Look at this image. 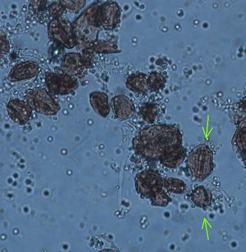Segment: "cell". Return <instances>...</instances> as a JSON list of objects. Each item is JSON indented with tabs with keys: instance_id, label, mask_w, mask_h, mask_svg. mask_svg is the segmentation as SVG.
<instances>
[{
	"instance_id": "6da1fadb",
	"label": "cell",
	"mask_w": 246,
	"mask_h": 252,
	"mask_svg": "<svg viewBox=\"0 0 246 252\" xmlns=\"http://www.w3.org/2000/svg\"><path fill=\"white\" fill-rule=\"evenodd\" d=\"M182 145V135L177 126L154 124L142 129L133 140L136 155L149 160H159L169 150Z\"/></svg>"
},
{
	"instance_id": "7a4b0ae2",
	"label": "cell",
	"mask_w": 246,
	"mask_h": 252,
	"mask_svg": "<svg viewBox=\"0 0 246 252\" xmlns=\"http://www.w3.org/2000/svg\"><path fill=\"white\" fill-rule=\"evenodd\" d=\"M136 191L150 199L153 206L166 207L172 201L164 190V179L158 170L142 171L135 178Z\"/></svg>"
},
{
	"instance_id": "3957f363",
	"label": "cell",
	"mask_w": 246,
	"mask_h": 252,
	"mask_svg": "<svg viewBox=\"0 0 246 252\" xmlns=\"http://www.w3.org/2000/svg\"><path fill=\"white\" fill-rule=\"evenodd\" d=\"M99 3L90 5L72 23L77 47L81 50L90 48L98 40L100 26L97 20Z\"/></svg>"
},
{
	"instance_id": "277c9868",
	"label": "cell",
	"mask_w": 246,
	"mask_h": 252,
	"mask_svg": "<svg viewBox=\"0 0 246 252\" xmlns=\"http://www.w3.org/2000/svg\"><path fill=\"white\" fill-rule=\"evenodd\" d=\"M214 154L208 146L200 145L190 153L188 167L192 176L198 181H204L214 169Z\"/></svg>"
},
{
	"instance_id": "5b68a950",
	"label": "cell",
	"mask_w": 246,
	"mask_h": 252,
	"mask_svg": "<svg viewBox=\"0 0 246 252\" xmlns=\"http://www.w3.org/2000/svg\"><path fill=\"white\" fill-rule=\"evenodd\" d=\"M48 33L49 38L61 48L72 49L77 46L73 24L65 17L51 20L48 25Z\"/></svg>"
},
{
	"instance_id": "8992f818",
	"label": "cell",
	"mask_w": 246,
	"mask_h": 252,
	"mask_svg": "<svg viewBox=\"0 0 246 252\" xmlns=\"http://www.w3.org/2000/svg\"><path fill=\"white\" fill-rule=\"evenodd\" d=\"M28 101L36 113L45 116H55L60 111L59 103L47 90L37 87L27 94Z\"/></svg>"
},
{
	"instance_id": "52a82bcc",
	"label": "cell",
	"mask_w": 246,
	"mask_h": 252,
	"mask_svg": "<svg viewBox=\"0 0 246 252\" xmlns=\"http://www.w3.org/2000/svg\"><path fill=\"white\" fill-rule=\"evenodd\" d=\"M45 83L48 91L57 95H66L75 92L79 87L75 77L63 73L48 72L45 75Z\"/></svg>"
},
{
	"instance_id": "ba28073f",
	"label": "cell",
	"mask_w": 246,
	"mask_h": 252,
	"mask_svg": "<svg viewBox=\"0 0 246 252\" xmlns=\"http://www.w3.org/2000/svg\"><path fill=\"white\" fill-rule=\"evenodd\" d=\"M120 12L116 3L108 1L99 3L97 18L100 28L106 30H113L120 22Z\"/></svg>"
},
{
	"instance_id": "9c48e42d",
	"label": "cell",
	"mask_w": 246,
	"mask_h": 252,
	"mask_svg": "<svg viewBox=\"0 0 246 252\" xmlns=\"http://www.w3.org/2000/svg\"><path fill=\"white\" fill-rule=\"evenodd\" d=\"M6 110L9 118L20 126H23L30 121L33 111L28 101L17 98L8 102Z\"/></svg>"
},
{
	"instance_id": "30bf717a",
	"label": "cell",
	"mask_w": 246,
	"mask_h": 252,
	"mask_svg": "<svg viewBox=\"0 0 246 252\" xmlns=\"http://www.w3.org/2000/svg\"><path fill=\"white\" fill-rule=\"evenodd\" d=\"M61 68L63 73L81 78L87 69L83 56L76 52H69L63 56Z\"/></svg>"
},
{
	"instance_id": "8fae6325",
	"label": "cell",
	"mask_w": 246,
	"mask_h": 252,
	"mask_svg": "<svg viewBox=\"0 0 246 252\" xmlns=\"http://www.w3.org/2000/svg\"><path fill=\"white\" fill-rule=\"evenodd\" d=\"M40 71L37 63L32 61L24 62L12 68L8 79L13 83L28 80L37 76Z\"/></svg>"
},
{
	"instance_id": "7c38bea8",
	"label": "cell",
	"mask_w": 246,
	"mask_h": 252,
	"mask_svg": "<svg viewBox=\"0 0 246 252\" xmlns=\"http://www.w3.org/2000/svg\"><path fill=\"white\" fill-rule=\"evenodd\" d=\"M111 107L115 119L123 121L132 118L135 106L131 99L125 95H118L112 98Z\"/></svg>"
},
{
	"instance_id": "4fadbf2b",
	"label": "cell",
	"mask_w": 246,
	"mask_h": 252,
	"mask_svg": "<svg viewBox=\"0 0 246 252\" xmlns=\"http://www.w3.org/2000/svg\"><path fill=\"white\" fill-rule=\"evenodd\" d=\"M89 103L95 113L106 119L110 114L111 105L108 95L102 92H94L89 96Z\"/></svg>"
},
{
	"instance_id": "5bb4252c",
	"label": "cell",
	"mask_w": 246,
	"mask_h": 252,
	"mask_svg": "<svg viewBox=\"0 0 246 252\" xmlns=\"http://www.w3.org/2000/svg\"><path fill=\"white\" fill-rule=\"evenodd\" d=\"M186 157V150L181 145L172 148L164 153L159 161L167 168H176L184 163Z\"/></svg>"
},
{
	"instance_id": "9a60e30c",
	"label": "cell",
	"mask_w": 246,
	"mask_h": 252,
	"mask_svg": "<svg viewBox=\"0 0 246 252\" xmlns=\"http://www.w3.org/2000/svg\"><path fill=\"white\" fill-rule=\"evenodd\" d=\"M148 75L143 73H136L130 75L126 81V87L131 92L138 94L147 95Z\"/></svg>"
},
{
	"instance_id": "2e32d148",
	"label": "cell",
	"mask_w": 246,
	"mask_h": 252,
	"mask_svg": "<svg viewBox=\"0 0 246 252\" xmlns=\"http://www.w3.org/2000/svg\"><path fill=\"white\" fill-rule=\"evenodd\" d=\"M139 113L145 122L153 125L161 118V106L157 103H145L140 106Z\"/></svg>"
},
{
	"instance_id": "e0dca14e",
	"label": "cell",
	"mask_w": 246,
	"mask_h": 252,
	"mask_svg": "<svg viewBox=\"0 0 246 252\" xmlns=\"http://www.w3.org/2000/svg\"><path fill=\"white\" fill-rule=\"evenodd\" d=\"M191 200L199 208L210 206L213 201L212 192L204 186L195 188L191 195Z\"/></svg>"
},
{
	"instance_id": "ac0fdd59",
	"label": "cell",
	"mask_w": 246,
	"mask_h": 252,
	"mask_svg": "<svg viewBox=\"0 0 246 252\" xmlns=\"http://www.w3.org/2000/svg\"><path fill=\"white\" fill-rule=\"evenodd\" d=\"M233 143L246 165V127L237 129L233 137Z\"/></svg>"
},
{
	"instance_id": "d6986e66",
	"label": "cell",
	"mask_w": 246,
	"mask_h": 252,
	"mask_svg": "<svg viewBox=\"0 0 246 252\" xmlns=\"http://www.w3.org/2000/svg\"><path fill=\"white\" fill-rule=\"evenodd\" d=\"M167 79L165 76L158 71H152L148 75L147 83L149 93H157L166 86Z\"/></svg>"
},
{
	"instance_id": "ffe728a7",
	"label": "cell",
	"mask_w": 246,
	"mask_h": 252,
	"mask_svg": "<svg viewBox=\"0 0 246 252\" xmlns=\"http://www.w3.org/2000/svg\"><path fill=\"white\" fill-rule=\"evenodd\" d=\"M164 188L170 193L176 194L184 193L186 190L187 185L182 180L176 178L164 179Z\"/></svg>"
},
{
	"instance_id": "44dd1931",
	"label": "cell",
	"mask_w": 246,
	"mask_h": 252,
	"mask_svg": "<svg viewBox=\"0 0 246 252\" xmlns=\"http://www.w3.org/2000/svg\"><path fill=\"white\" fill-rule=\"evenodd\" d=\"M96 54H112L118 52L116 45L110 41L105 40H97L90 48Z\"/></svg>"
},
{
	"instance_id": "7402d4cb",
	"label": "cell",
	"mask_w": 246,
	"mask_h": 252,
	"mask_svg": "<svg viewBox=\"0 0 246 252\" xmlns=\"http://www.w3.org/2000/svg\"><path fill=\"white\" fill-rule=\"evenodd\" d=\"M65 12L77 14L86 5V0H57Z\"/></svg>"
},
{
	"instance_id": "603a6c76",
	"label": "cell",
	"mask_w": 246,
	"mask_h": 252,
	"mask_svg": "<svg viewBox=\"0 0 246 252\" xmlns=\"http://www.w3.org/2000/svg\"><path fill=\"white\" fill-rule=\"evenodd\" d=\"M28 1L29 10L36 17L40 19L45 11L48 12L49 0H28Z\"/></svg>"
},
{
	"instance_id": "cb8c5ba5",
	"label": "cell",
	"mask_w": 246,
	"mask_h": 252,
	"mask_svg": "<svg viewBox=\"0 0 246 252\" xmlns=\"http://www.w3.org/2000/svg\"><path fill=\"white\" fill-rule=\"evenodd\" d=\"M65 12L64 8L61 5V4L57 1L54 2L50 4L48 8V13L49 16L52 17V20L62 16L63 13Z\"/></svg>"
},
{
	"instance_id": "d4e9b609",
	"label": "cell",
	"mask_w": 246,
	"mask_h": 252,
	"mask_svg": "<svg viewBox=\"0 0 246 252\" xmlns=\"http://www.w3.org/2000/svg\"><path fill=\"white\" fill-rule=\"evenodd\" d=\"M82 56L85 61L87 69L93 68L94 64L95 53L90 48L82 50Z\"/></svg>"
},
{
	"instance_id": "484cf974",
	"label": "cell",
	"mask_w": 246,
	"mask_h": 252,
	"mask_svg": "<svg viewBox=\"0 0 246 252\" xmlns=\"http://www.w3.org/2000/svg\"><path fill=\"white\" fill-rule=\"evenodd\" d=\"M10 50V45L4 33H1V55H6Z\"/></svg>"
},
{
	"instance_id": "4316f807",
	"label": "cell",
	"mask_w": 246,
	"mask_h": 252,
	"mask_svg": "<svg viewBox=\"0 0 246 252\" xmlns=\"http://www.w3.org/2000/svg\"><path fill=\"white\" fill-rule=\"evenodd\" d=\"M239 106L242 110L246 113V95L241 99L239 102Z\"/></svg>"
}]
</instances>
